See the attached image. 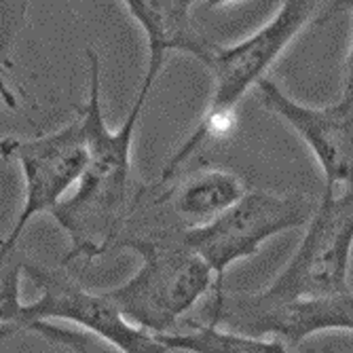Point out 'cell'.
Wrapping results in <instances>:
<instances>
[{"label": "cell", "instance_id": "4fadbf2b", "mask_svg": "<svg viewBox=\"0 0 353 353\" xmlns=\"http://www.w3.org/2000/svg\"><path fill=\"white\" fill-rule=\"evenodd\" d=\"M28 254L19 243L0 241V343L13 336L23 315L21 277L26 275Z\"/></svg>", "mask_w": 353, "mask_h": 353}, {"label": "cell", "instance_id": "5bb4252c", "mask_svg": "<svg viewBox=\"0 0 353 353\" xmlns=\"http://www.w3.org/2000/svg\"><path fill=\"white\" fill-rule=\"evenodd\" d=\"M28 3H3L0 0V102L15 110L21 106L23 89L15 79L13 49L28 21Z\"/></svg>", "mask_w": 353, "mask_h": 353}, {"label": "cell", "instance_id": "7c38bea8", "mask_svg": "<svg viewBox=\"0 0 353 353\" xmlns=\"http://www.w3.org/2000/svg\"><path fill=\"white\" fill-rule=\"evenodd\" d=\"M168 351L182 353H292L283 341L271 336H250L214 324L188 319L176 332L154 336Z\"/></svg>", "mask_w": 353, "mask_h": 353}, {"label": "cell", "instance_id": "30bf717a", "mask_svg": "<svg viewBox=\"0 0 353 353\" xmlns=\"http://www.w3.org/2000/svg\"><path fill=\"white\" fill-rule=\"evenodd\" d=\"M192 0H125L123 7L140 26L146 39V68L138 95L148 100L152 87L163 74L172 53H186L210 61L216 45L195 26Z\"/></svg>", "mask_w": 353, "mask_h": 353}, {"label": "cell", "instance_id": "7a4b0ae2", "mask_svg": "<svg viewBox=\"0 0 353 353\" xmlns=\"http://www.w3.org/2000/svg\"><path fill=\"white\" fill-rule=\"evenodd\" d=\"M114 250H130L142 263L130 279L104 294L127 322L152 336L180 330L201 299L222 285L182 239V229L168 220L136 216Z\"/></svg>", "mask_w": 353, "mask_h": 353}, {"label": "cell", "instance_id": "8fae6325", "mask_svg": "<svg viewBox=\"0 0 353 353\" xmlns=\"http://www.w3.org/2000/svg\"><path fill=\"white\" fill-rule=\"evenodd\" d=\"M250 188L243 178L220 168H201L168 184H150L148 197L174 227H203L229 212Z\"/></svg>", "mask_w": 353, "mask_h": 353}, {"label": "cell", "instance_id": "277c9868", "mask_svg": "<svg viewBox=\"0 0 353 353\" xmlns=\"http://www.w3.org/2000/svg\"><path fill=\"white\" fill-rule=\"evenodd\" d=\"M26 277L39 290V299L23 305L21 322L13 330V336L19 332H32L51 345L68 347L74 353H89L85 334L51 324L66 322L100 336L121 353H168L152 334L127 322L104 292L87 290L63 267H47L28 261Z\"/></svg>", "mask_w": 353, "mask_h": 353}, {"label": "cell", "instance_id": "ba28073f", "mask_svg": "<svg viewBox=\"0 0 353 353\" xmlns=\"http://www.w3.org/2000/svg\"><path fill=\"white\" fill-rule=\"evenodd\" d=\"M201 315L203 324L250 336H271L288 347H299L322 332H353V292L315 301L267 303L256 292L231 294L224 292L222 285H216Z\"/></svg>", "mask_w": 353, "mask_h": 353}, {"label": "cell", "instance_id": "6da1fadb", "mask_svg": "<svg viewBox=\"0 0 353 353\" xmlns=\"http://www.w3.org/2000/svg\"><path fill=\"white\" fill-rule=\"evenodd\" d=\"M85 55L89 95L79 108V119L87 134L89 161L74 192L51 214L70 241L63 267L77 261L93 263L114 252L148 190L134 165L136 130L148 100L136 95L130 114L117 130H110L102 110V59L93 49H87Z\"/></svg>", "mask_w": 353, "mask_h": 353}, {"label": "cell", "instance_id": "3957f363", "mask_svg": "<svg viewBox=\"0 0 353 353\" xmlns=\"http://www.w3.org/2000/svg\"><path fill=\"white\" fill-rule=\"evenodd\" d=\"M326 7V3H311V0H288L277 7L275 15L267 23L243 41L227 47L216 45L210 61L205 63L212 74L208 106L195 130L165 161L159 182L168 184L176 180L180 170L205 144L216 138H224L233 130L241 100L269 79V70L281 59L288 47Z\"/></svg>", "mask_w": 353, "mask_h": 353}, {"label": "cell", "instance_id": "9c48e42d", "mask_svg": "<svg viewBox=\"0 0 353 353\" xmlns=\"http://www.w3.org/2000/svg\"><path fill=\"white\" fill-rule=\"evenodd\" d=\"M259 100L283 121L311 150L324 176V192L336 195L353 186V91L328 106H309L288 95L275 81L259 85Z\"/></svg>", "mask_w": 353, "mask_h": 353}, {"label": "cell", "instance_id": "5b68a950", "mask_svg": "<svg viewBox=\"0 0 353 353\" xmlns=\"http://www.w3.org/2000/svg\"><path fill=\"white\" fill-rule=\"evenodd\" d=\"M353 256V186L324 192L288 265L263 290L267 303H296L353 292L349 279Z\"/></svg>", "mask_w": 353, "mask_h": 353}, {"label": "cell", "instance_id": "2e32d148", "mask_svg": "<svg viewBox=\"0 0 353 353\" xmlns=\"http://www.w3.org/2000/svg\"><path fill=\"white\" fill-rule=\"evenodd\" d=\"M307 353H347V351H334V349H311Z\"/></svg>", "mask_w": 353, "mask_h": 353}, {"label": "cell", "instance_id": "8992f818", "mask_svg": "<svg viewBox=\"0 0 353 353\" xmlns=\"http://www.w3.org/2000/svg\"><path fill=\"white\" fill-rule=\"evenodd\" d=\"M317 201L303 192L248 190L222 216L182 231V239L214 271L218 283L233 265L259 254L265 241L307 224Z\"/></svg>", "mask_w": 353, "mask_h": 353}, {"label": "cell", "instance_id": "9a60e30c", "mask_svg": "<svg viewBox=\"0 0 353 353\" xmlns=\"http://www.w3.org/2000/svg\"><path fill=\"white\" fill-rule=\"evenodd\" d=\"M336 7L353 13V0H349V3H336ZM343 91H353V28H351V45L343 66Z\"/></svg>", "mask_w": 353, "mask_h": 353}, {"label": "cell", "instance_id": "52a82bcc", "mask_svg": "<svg viewBox=\"0 0 353 353\" xmlns=\"http://www.w3.org/2000/svg\"><path fill=\"white\" fill-rule=\"evenodd\" d=\"M0 161L17 163L23 178V205L5 239L19 243L28 224L66 199V192L79 184L87 161L89 146L85 127L74 121L51 134L37 138H0Z\"/></svg>", "mask_w": 353, "mask_h": 353}]
</instances>
